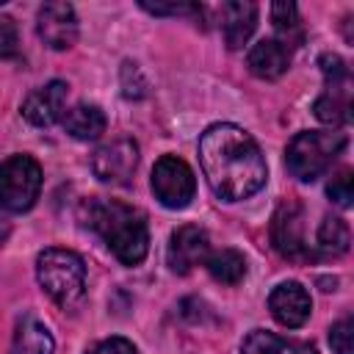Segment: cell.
Listing matches in <instances>:
<instances>
[{"label":"cell","mask_w":354,"mask_h":354,"mask_svg":"<svg viewBox=\"0 0 354 354\" xmlns=\"http://www.w3.org/2000/svg\"><path fill=\"white\" fill-rule=\"evenodd\" d=\"M301 205L299 202H282L271 218V243L274 249L288 260H310L313 252L304 243L301 232Z\"/></svg>","instance_id":"obj_9"},{"label":"cell","mask_w":354,"mask_h":354,"mask_svg":"<svg viewBox=\"0 0 354 354\" xmlns=\"http://www.w3.org/2000/svg\"><path fill=\"white\" fill-rule=\"evenodd\" d=\"M348 243H351L348 224L343 218H337V216H326L321 221V227H318V246L326 254H346Z\"/></svg>","instance_id":"obj_21"},{"label":"cell","mask_w":354,"mask_h":354,"mask_svg":"<svg viewBox=\"0 0 354 354\" xmlns=\"http://www.w3.org/2000/svg\"><path fill=\"white\" fill-rule=\"evenodd\" d=\"M122 91L130 100H141L147 94V80H144L141 69L136 64H130V61L122 64Z\"/></svg>","instance_id":"obj_24"},{"label":"cell","mask_w":354,"mask_h":354,"mask_svg":"<svg viewBox=\"0 0 354 354\" xmlns=\"http://www.w3.org/2000/svg\"><path fill=\"white\" fill-rule=\"evenodd\" d=\"M318 66L326 77V86H324V94L315 100L313 113L324 124L340 127L351 119V75H348V66L335 53H324L318 58Z\"/></svg>","instance_id":"obj_6"},{"label":"cell","mask_w":354,"mask_h":354,"mask_svg":"<svg viewBox=\"0 0 354 354\" xmlns=\"http://www.w3.org/2000/svg\"><path fill=\"white\" fill-rule=\"evenodd\" d=\"M61 124L64 130L77 138V141H94L105 133V113L100 105H88V102H80L69 111H64L61 116Z\"/></svg>","instance_id":"obj_16"},{"label":"cell","mask_w":354,"mask_h":354,"mask_svg":"<svg viewBox=\"0 0 354 354\" xmlns=\"http://www.w3.org/2000/svg\"><path fill=\"white\" fill-rule=\"evenodd\" d=\"M207 271L221 285H238L246 274V260L238 249H221L207 257Z\"/></svg>","instance_id":"obj_19"},{"label":"cell","mask_w":354,"mask_h":354,"mask_svg":"<svg viewBox=\"0 0 354 354\" xmlns=\"http://www.w3.org/2000/svg\"><path fill=\"white\" fill-rule=\"evenodd\" d=\"M257 28V6L254 3H224L221 6V30H224V44L230 50H241L249 36Z\"/></svg>","instance_id":"obj_15"},{"label":"cell","mask_w":354,"mask_h":354,"mask_svg":"<svg viewBox=\"0 0 354 354\" xmlns=\"http://www.w3.org/2000/svg\"><path fill=\"white\" fill-rule=\"evenodd\" d=\"M199 163L213 194L224 202L254 196L268 177L257 141L238 124L218 122L199 136Z\"/></svg>","instance_id":"obj_1"},{"label":"cell","mask_w":354,"mask_h":354,"mask_svg":"<svg viewBox=\"0 0 354 354\" xmlns=\"http://www.w3.org/2000/svg\"><path fill=\"white\" fill-rule=\"evenodd\" d=\"M86 354H138V351L124 337H108V340H100L97 346H91Z\"/></svg>","instance_id":"obj_27"},{"label":"cell","mask_w":354,"mask_h":354,"mask_svg":"<svg viewBox=\"0 0 354 354\" xmlns=\"http://www.w3.org/2000/svg\"><path fill=\"white\" fill-rule=\"evenodd\" d=\"M329 346L335 354H354V324L351 318H340L329 329Z\"/></svg>","instance_id":"obj_23"},{"label":"cell","mask_w":354,"mask_h":354,"mask_svg":"<svg viewBox=\"0 0 354 354\" xmlns=\"http://www.w3.org/2000/svg\"><path fill=\"white\" fill-rule=\"evenodd\" d=\"M53 348H55V340L41 321H36V318L19 321L11 354H53Z\"/></svg>","instance_id":"obj_17"},{"label":"cell","mask_w":354,"mask_h":354,"mask_svg":"<svg viewBox=\"0 0 354 354\" xmlns=\"http://www.w3.org/2000/svg\"><path fill=\"white\" fill-rule=\"evenodd\" d=\"M8 232H11V224H8L6 218H0V243L8 238Z\"/></svg>","instance_id":"obj_28"},{"label":"cell","mask_w":354,"mask_h":354,"mask_svg":"<svg viewBox=\"0 0 354 354\" xmlns=\"http://www.w3.org/2000/svg\"><path fill=\"white\" fill-rule=\"evenodd\" d=\"M241 354H301V348L268 329H254L243 337Z\"/></svg>","instance_id":"obj_20"},{"label":"cell","mask_w":354,"mask_h":354,"mask_svg":"<svg viewBox=\"0 0 354 354\" xmlns=\"http://www.w3.org/2000/svg\"><path fill=\"white\" fill-rule=\"evenodd\" d=\"M207 252H210L207 232L199 224H183L169 238L166 260H169V268L174 274H188L194 266H199L202 260H207Z\"/></svg>","instance_id":"obj_11"},{"label":"cell","mask_w":354,"mask_h":354,"mask_svg":"<svg viewBox=\"0 0 354 354\" xmlns=\"http://www.w3.org/2000/svg\"><path fill=\"white\" fill-rule=\"evenodd\" d=\"M268 310L277 324H282L288 329H299V326H304V321L313 313V299L301 282H282L271 290Z\"/></svg>","instance_id":"obj_12"},{"label":"cell","mask_w":354,"mask_h":354,"mask_svg":"<svg viewBox=\"0 0 354 354\" xmlns=\"http://www.w3.org/2000/svg\"><path fill=\"white\" fill-rule=\"evenodd\" d=\"M36 33L50 50H69L77 41V14L69 3H44L36 14Z\"/></svg>","instance_id":"obj_10"},{"label":"cell","mask_w":354,"mask_h":354,"mask_svg":"<svg viewBox=\"0 0 354 354\" xmlns=\"http://www.w3.org/2000/svg\"><path fill=\"white\" fill-rule=\"evenodd\" d=\"M348 138L340 130H304L296 133L285 149V166L299 183L318 180L335 158L346 149Z\"/></svg>","instance_id":"obj_4"},{"label":"cell","mask_w":354,"mask_h":354,"mask_svg":"<svg viewBox=\"0 0 354 354\" xmlns=\"http://www.w3.org/2000/svg\"><path fill=\"white\" fill-rule=\"evenodd\" d=\"M66 91L69 86L64 80H50L41 88L30 91L22 102V116L33 124V127H50L64 116V105H66Z\"/></svg>","instance_id":"obj_13"},{"label":"cell","mask_w":354,"mask_h":354,"mask_svg":"<svg viewBox=\"0 0 354 354\" xmlns=\"http://www.w3.org/2000/svg\"><path fill=\"white\" fill-rule=\"evenodd\" d=\"M152 194L163 207H171V210L188 207L196 194V180L191 166L177 155L158 158L152 169Z\"/></svg>","instance_id":"obj_7"},{"label":"cell","mask_w":354,"mask_h":354,"mask_svg":"<svg viewBox=\"0 0 354 354\" xmlns=\"http://www.w3.org/2000/svg\"><path fill=\"white\" fill-rule=\"evenodd\" d=\"M246 66L252 75L263 77V80H277L288 72L290 66V50L279 41V39H260L249 55H246Z\"/></svg>","instance_id":"obj_14"},{"label":"cell","mask_w":354,"mask_h":354,"mask_svg":"<svg viewBox=\"0 0 354 354\" xmlns=\"http://www.w3.org/2000/svg\"><path fill=\"white\" fill-rule=\"evenodd\" d=\"M138 166V144L130 136H119L102 144L91 155V171L111 185H127Z\"/></svg>","instance_id":"obj_8"},{"label":"cell","mask_w":354,"mask_h":354,"mask_svg":"<svg viewBox=\"0 0 354 354\" xmlns=\"http://www.w3.org/2000/svg\"><path fill=\"white\" fill-rule=\"evenodd\" d=\"M326 196L340 205V207H348L351 199H354V180H351V169H340L329 177L326 183Z\"/></svg>","instance_id":"obj_22"},{"label":"cell","mask_w":354,"mask_h":354,"mask_svg":"<svg viewBox=\"0 0 354 354\" xmlns=\"http://www.w3.org/2000/svg\"><path fill=\"white\" fill-rule=\"evenodd\" d=\"M36 279L41 290L61 307L72 310L86 296V263L72 249L50 246L36 257Z\"/></svg>","instance_id":"obj_3"},{"label":"cell","mask_w":354,"mask_h":354,"mask_svg":"<svg viewBox=\"0 0 354 354\" xmlns=\"http://www.w3.org/2000/svg\"><path fill=\"white\" fill-rule=\"evenodd\" d=\"M19 55V36L11 17H0V61Z\"/></svg>","instance_id":"obj_25"},{"label":"cell","mask_w":354,"mask_h":354,"mask_svg":"<svg viewBox=\"0 0 354 354\" xmlns=\"http://www.w3.org/2000/svg\"><path fill=\"white\" fill-rule=\"evenodd\" d=\"M141 8L144 11H149V14H155V17H166V14H171V17H185V14H196V17H202V6H196V3H169V6H160V3H141Z\"/></svg>","instance_id":"obj_26"},{"label":"cell","mask_w":354,"mask_h":354,"mask_svg":"<svg viewBox=\"0 0 354 354\" xmlns=\"http://www.w3.org/2000/svg\"><path fill=\"white\" fill-rule=\"evenodd\" d=\"M80 218L88 230H94L102 243L113 252L122 266H138L149 252V227L144 210L119 202L94 196L83 202Z\"/></svg>","instance_id":"obj_2"},{"label":"cell","mask_w":354,"mask_h":354,"mask_svg":"<svg viewBox=\"0 0 354 354\" xmlns=\"http://www.w3.org/2000/svg\"><path fill=\"white\" fill-rule=\"evenodd\" d=\"M41 191V166L30 155H11L0 163V207L6 213H25L36 205Z\"/></svg>","instance_id":"obj_5"},{"label":"cell","mask_w":354,"mask_h":354,"mask_svg":"<svg viewBox=\"0 0 354 354\" xmlns=\"http://www.w3.org/2000/svg\"><path fill=\"white\" fill-rule=\"evenodd\" d=\"M271 22H274V30H277L274 39H279L288 50L301 44L304 30H301V19H299L296 3H290V0L288 3H274L271 6Z\"/></svg>","instance_id":"obj_18"}]
</instances>
